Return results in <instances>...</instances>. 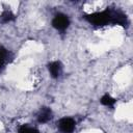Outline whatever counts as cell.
Listing matches in <instances>:
<instances>
[{
  "label": "cell",
  "instance_id": "cell-2",
  "mask_svg": "<svg viewBox=\"0 0 133 133\" xmlns=\"http://www.w3.org/2000/svg\"><path fill=\"white\" fill-rule=\"evenodd\" d=\"M70 25V19L64 14H57L52 20V26L58 31H64Z\"/></svg>",
  "mask_w": 133,
  "mask_h": 133
},
{
  "label": "cell",
  "instance_id": "cell-4",
  "mask_svg": "<svg viewBox=\"0 0 133 133\" xmlns=\"http://www.w3.org/2000/svg\"><path fill=\"white\" fill-rule=\"evenodd\" d=\"M48 70H49L51 77L58 78L62 72V66H61V63L59 61H52L48 64Z\"/></svg>",
  "mask_w": 133,
  "mask_h": 133
},
{
  "label": "cell",
  "instance_id": "cell-6",
  "mask_svg": "<svg viewBox=\"0 0 133 133\" xmlns=\"http://www.w3.org/2000/svg\"><path fill=\"white\" fill-rule=\"evenodd\" d=\"M101 103L104 105V106H108V107H112L114 104H115V102H116V100L114 99V98H112L110 95H108V94H106V95H104L102 98H101Z\"/></svg>",
  "mask_w": 133,
  "mask_h": 133
},
{
  "label": "cell",
  "instance_id": "cell-7",
  "mask_svg": "<svg viewBox=\"0 0 133 133\" xmlns=\"http://www.w3.org/2000/svg\"><path fill=\"white\" fill-rule=\"evenodd\" d=\"M8 58V51L5 48H0V71L3 69L4 64L6 63Z\"/></svg>",
  "mask_w": 133,
  "mask_h": 133
},
{
  "label": "cell",
  "instance_id": "cell-3",
  "mask_svg": "<svg viewBox=\"0 0 133 133\" xmlns=\"http://www.w3.org/2000/svg\"><path fill=\"white\" fill-rule=\"evenodd\" d=\"M57 125L62 133H73V131L75 130L76 122L72 117H62L58 121Z\"/></svg>",
  "mask_w": 133,
  "mask_h": 133
},
{
  "label": "cell",
  "instance_id": "cell-9",
  "mask_svg": "<svg viewBox=\"0 0 133 133\" xmlns=\"http://www.w3.org/2000/svg\"><path fill=\"white\" fill-rule=\"evenodd\" d=\"M1 18H2L3 22H6V23H7V22L14 20V15H12L10 11L5 10V11H3V14L1 15Z\"/></svg>",
  "mask_w": 133,
  "mask_h": 133
},
{
  "label": "cell",
  "instance_id": "cell-8",
  "mask_svg": "<svg viewBox=\"0 0 133 133\" xmlns=\"http://www.w3.org/2000/svg\"><path fill=\"white\" fill-rule=\"evenodd\" d=\"M18 133H39V132L35 128H32V127H29V126L24 125V126H22L19 129Z\"/></svg>",
  "mask_w": 133,
  "mask_h": 133
},
{
  "label": "cell",
  "instance_id": "cell-5",
  "mask_svg": "<svg viewBox=\"0 0 133 133\" xmlns=\"http://www.w3.org/2000/svg\"><path fill=\"white\" fill-rule=\"evenodd\" d=\"M52 118V111L48 107H44L41 109L38 115H37V122L39 124H46Z\"/></svg>",
  "mask_w": 133,
  "mask_h": 133
},
{
  "label": "cell",
  "instance_id": "cell-1",
  "mask_svg": "<svg viewBox=\"0 0 133 133\" xmlns=\"http://www.w3.org/2000/svg\"><path fill=\"white\" fill-rule=\"evenodd\" d=\"M117 11L111 9H105L102 11L94 12L91 15L86 16V20L96 26H104L108 23H115V17Z\"/></svg>",
  "mask_w": 133,
  "mask_h": 133
}]
</instances>
